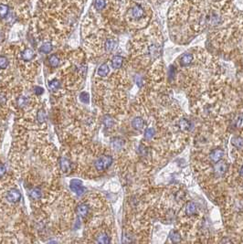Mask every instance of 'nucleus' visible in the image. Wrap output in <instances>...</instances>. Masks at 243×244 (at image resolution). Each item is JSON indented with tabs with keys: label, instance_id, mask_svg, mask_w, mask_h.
Segmentation results:
<instances>
[{
	"label": "nucleus",
	"instance_id": "f257e3e1",
	"mask_svg": "<svg viewBox=\"0 0 243 244\" xmlns=\"http://www.w3.org/2000/svg\"><path fill=\"white\" fill-rule=\"evenodd\" d=\"M95 168L97 171H104L108 169L111 165L113 164V157L111 156H100L98 159L96 160L95 163Z\"/></svg>",
	"mask_w": 243,
	"mask_h": 244
},
{
	"label": "nucleus",
	"instance_id": "f03ea898",
	"mask_svg": "<svg viewBox=\"0 0 243 244\" xmlns=\"http://www.w3.org/2000/svg\"><path fill=\"white\" fill-rule=\"evenodd\" d=\"M71 189L73 191L74 193L78 196H82L85 191H86V188L82 186V181L79 180V179H72L71 181Z\"/></svg>",
	"mask_w": 243,
	"mask_h": 244
},
{
	"label": "nucleus",
	"instance_id": "7ed1b4c3",
	"mask_svg": "<svg viewBox=\"0 0 243 244\" xmlns=\"http://www.w3.org/2000/svg\"><path fill=\"white\" fill-rule=\"evenodd\" d=\"M20 199H21V194L19 190L16 188H12L7 193V200L10 203H17L20 200Z\"/></svg>",
	"mask_w": 243,
	"mask_h": 244
},
{
	"label": "nucleus",
	"instance_id": "20e7f679",
	"mask_svg": "<svg viewBox=\"0 0 243 244\" xmlns=\"http://www.w3.org/2000/svg\"><path fill=\"white\" fill-rule=\"evenodd\" d=\"M89 211H90V208L87 204L85 203H82L80 204L77 208H76V212H77V215L80 217V218H85L88 214H89Z\"/></svg>",
	"mask_w": 243,
	"mask_h": 244
},
{
	"label": "nucleus",
	"instance_id": "39448f33",
	"mask_svg": "<svg viewBox=\"0 0 243 244\" xmlns=\"http://www.w3.org/2000/svg\"><path fill=\"white\" fill-rule=\"evenodd\" d=\"M60 167L63 172H69L71 169V163L68 158L61 157L60 159Z\"/></svg>",
	"mask_w": 243,
	"mask_h": 244
},
{
	"label": "nucleus",
	"instance_id": "423d86ee",
	"mask_svg": "<svg viewBox=\"0 0 243 244\" xmlns=\"http://www.w3.org/2000/svg\"><path fill=\"white\" fill-rule=\"evenodd\" d=\"M34 57H35V53L31 49H26L25 50L22 51L21 58L25 61H30Z\"/></svg>",
	"mask_w": 243,
	"mask_h": 244
},
{
	"label": "nucleus",
	"instance_id": "0eeeda50",
	"mask_svg": "<svg viewBox=\"0 0 243 244\" xmlns=\"http://www.w3.org/2000/svg\"><path fill=\"white\" fill-rule=\"evenodd\" d=\"M224 156V152L221 149H217L215 151H213L210 154V159L213 162H219V160L221 159L222 156Z\"/></svg>",
	"mask_w": 243,
	"mask_h": 244
},
{
	"label": "nucleus",
	"instance_id": "6e6552de",
	"mask_svg": "<svg viewBox=\"0 0 243 244\" xmlns=\"http://www.w3.org/2000/svg\"><path fill=\"white\" fill-rule=\"evenodd\" d=\"M193 61V56L190 53L184 54L181 58H180V64L182 66H188Z\"/></svg>",
	"mask_w": 243,
	"mask_h": 244
},
{
	"label": "nucleus",
	"instance_id": "1a4fd4ad",
	"mask_svg": "<svg viewBox=\"0 0 243 244\" xmlns=\"http://www.w3.org/2000/svg\"><path fill=\"white\" fill-rule=\"evenodd\" d=\"M96 241L98 243H109L111 241L109 235L105 232H102L96 237Z\"/></svg>",
	"mask_w": 243,
	"mask_h": 244
},
{
	"label": "nucleus",
	"instance_id": "9d476101",
	"mask_svg": "<svg viewBox=\"0 0 243 244\" xmlns=\"http://www.w3.org/2000/svg\"><path fill=\"white\" fill-rule=\"evenodd\" d=\"M109 72H110V69H109V66L106 63L102 64V65L99 67L98 72H97L98 75L101 76V77H105V76L109 74Z\"/></svg>",
	"mask_w": 243,
	"mask_h": 244
},
{
	"label": "nucleus",
	"instance_id": "9b49d317",
	"mask_svg": "<svg viewBox=\"0 0 243 244\" xmlns=\"http://www.w3.org/2000/svg\"><path fill=\"white\" fill-rule=\"evenodd\" d=\"M144 120L141 118V117H135L133 122H132V125L133 127L136 130H142L143 127H144Z\"/></svg>",
	"mask_w": 243,
	"mask_h": 244
},
{
	"label": "nucleus",
	"instance_id": "f8f14e48",
	"mask_svg": "<svg viewBox=\"0 0 243 244\" xmlns=\"http://www.w3.org/2000/svg\"><path fill=\"white\" fill-rule=\"evenodd\" d=\"M123 62H124L123 57H121V56H115V57H114L113 60H112V66H113L114 69H119V68L122 67Z\"/></svg>",
	"mask_w": 243,
	"mask_h": 244
},
{
	"label": "nucleus",
	"instance_id": "ddd939ff",
	"mask_svg": "<svg viewBox=\"0 0 243 244\" xmlns=\"http://www.w3.org/2000/svg\"><path fill=\"white\" fill-rule=\"evenodd\" d=\"M124 141L123 139H121V138H114V139L112 140V146L114 147V149H115V150L121 149L124 146Z\"/></svg>",
	"mask_w": 243,
	"mask_h": 244
},
{
	"label": "nucleus",
	"instance_id": "4468645a",
	"mask_svg": "<svg viewBox=\"0 0 243 244\" xmlns=\"http://www.w3.org/2000/svg\"><path fill=\"white\" fill-rule=\"evenodd\" d=\"M132 15H133V17L135 18V19H141L142 17H143V15H144V9L141 8V7H139V6H136V7H135L133 9H132Z\"/></svg>",
	"mask_w": 243,
	"mask_h": 244
},
{
	"label": "nucleus",
	"instance_id": "2eb2a0df",
	"mask_svg": "<svg viewBox=\"0 0 243 244\" xmlns=\"http://www.w3.org/2000/svg\"><path fill=\"white\" fill-rule=\"evenodd\" d=\"M186 213L187 215H194L197 213V206L195 203L189 202L186 206Z\"/></svg>",
	"mask_w": 243,
	"mask_h": 244
},
{
	"label": "nucleus",
	"instance_id": "dca6fc26",
	"mask_svg": "<svg viewBox=\"0 0 243 244\" xmlns=\"http://www.w3.org/2000/svg\"><path fill=\"white\" fill-rule=\"evenodd\" d=\"M29 195H30V197H31L33 199H40V198H41V196H42V191L40 188H33L31 191H30V193H29Z\"/></svg>",
	"mask_w": 243,
	"mask_h": 244
},
{
	"label": "nucleus",
	"instance_id": "f3484780",
	"mask_svg": "<svg viewBox=\"0 0 243 244\" xmlns=\"http://www.w3.org/2000/svg\"><path fill=\"white\" fill-rule=\"evenodd\" d=\"M115 46H116V42H115V40H107L105 42V50L106 51H108V52H111V51H113L114 49H115Z\"/></svg>",
	"mask_w": 243,
	"mask_h": 244
},
{
	"label": "nucleus",
	"instance_id": "a211bd4d",
	"mask_svg": "<svg viewBox=\"0 0 243 244\" xmlns=\"http://www.w3.org/2000/svg\"><path fill=\"white\" fill-rule=\"evenodd\" d=\"M37 120L40 124H43L47 120V114H46L45 110H43V109L39 110V112L37 114Z\"/></svg>",
	"mask_w": 243,
	"mask_h": 244
},
{
	"label": "nucleus",
	"instance_id": "6ab92c4d",
	"mask_svg": "<svg viewBox=\"0 0 243 244\" xmlns=\"http://www.w3.org/2000/svg\"><path fill=\"white\" fill-rule=\"evenodd\" d=\"M49 62H50V65L52 67V68H56L59 66L60 64V58L56 55V54H53L50 57L49 59Z\"/></svg>",
	"mask_w": 243,
	"mask_h": 244
},
{
	"label": "nucleus",
	"instance_id": "aec40b11",
	"mask_svg": "<svg viewBox=\"0 0 243 244\" xmlns=\"http://www.w3.org/2000/svg\"><path fill=\"white\" fill-rule=\"evenodd\" d=\"M49 87H50V89L52 90V91H57L58 89L61 88V82H60L57 79H54L51 82H50Z\"/></svg>",
	"mask_w": 243,
	"mask_h": 244
},
{
	"label": "nucleus",
	"instance_id": "412c9836",
	"mask_svg": "<svg viewBox=\"0 0 243 244\" xmlns=\"http://www.w3.org/2000/svg\"><path fill=\"white\" fill-rule=\"evenodd\" d=\"M52 50V44L50 42L43 44L42 47L40 48V51L43 53H50Z\"/></svg>",
	"mask_w": 243,
	"mask_h": 244
},
{
	"label": "nucleus",
	"instance_id": "4be33fe9",
	"mask_svg": "<svg viewBox=\"0 0 243 244\" xmlns=\"http://www.w3.org/2000/svg\"><path fill=\"white\" fill-rule=\"evenodd\" d=\"M155 134H156V131L154 128H147L145 132V137L147 140H150L155 136Z\"/></svg>",
	"mask_w": 243,
	"mask_h": 244
},
{
	"label": "nucleus",
	"instance_id": "5701e85b",
	"mask_svg": "<svg viewBox=\"0 0 243 244\" xmlns=\"http://www.w3.org/2000/svg\"><path fill=\"white\" fill-rule=\"evenodd\" d=\"M106 2L105 0H95L94 7L97 10H102L105 8Z\"/></svg>",
	"mask_w": 243,
	"mask_h": 244
},
{
	"label": "nucleus",
	"instance_id": "b1692460",
	"mask_svg": "<svg viewBox=\"0 0 243 244\" xmlns=\"http://www.w3.org/2000/svg\"><path fill=\"white\" fill-rule=\"evenodd\" d=\"M29 103V100L27 97L25 96H20L19 98H18V101H17V103L19 107H25Z\"/></svg>",
	"mask_w": 243,
	"mask_h": 244
},
{
	"label": "nucleus",
	"instance_id": "393cba45",
	"mask_svg": "<svg viewBox=\"0 0 243 244\" xmlns=\"http://www.w3.org/2000/svg\"><path fill=\"white\" fill-rule=\"evenodd\" d=\"M8 13V7L5 4H0V18H5Z\"/></svg>",
	"mask_w": 243,
	"mask_h": 244
},
{
	"label": "nucleus",
	"instance_id": "a878e982",
	"mask_svg": "<svg viewBox=\"0 0 243 244\" xmlns=\"http://www.w3.org/2000/svg\"><path fill=\"white\" fill-rule=\"evenodd\" d=\"M226 170H227V166L224 165L223 163H219V164L216 166V171H217V173H219V175L224 174V173L226 172Z\"/></svg>",
	"mask_w": 243,
	"mask_h": 244
},
{
	"label": "nucleus",
	"instance_id": "bb28decb",
	"mask_svg": "<svg viewBox=\"0 0 243 244\" xmlns=\"http://www.w3.org/2000/svg\"><path fill=\"white\" fill-rule=\"evenodd\" d=\"M170 239H171V241H172L173 242H178V241H181L179 234L177 233V231H171V233H170Z\"/></svg>",
	"mask_w": 243,
	"mask_h": 244
},
{
	"label": "nucleus",
	"instance_id": "cd10ccee",
	"mask_svg": "<svg viewBox=\"0 0 243 244\" xmlns=\"http://www.w3.org/2000/svg\"><path fill=\"white\" fill-rule=\"evenodd\" d=\"M8 60L4 56H0V69L5 70L8 68Z\"/></svg>",
	"mask_w": 243,
	"mask_h": 244
},
{
	"label": "nucleus",
	"instance_id": "c85d7f7f",
	"mask_svg": "<svg viewBox=\"0 0 243 244\" xmlns=\"http://www.w3.org/2000/svg\"><path fill=\"white\" fill-rule=\"evenodd\" d=\"M80 100L83 103H90V96H89V93H82L80 94Z\"/></svg>",
	"mask_w": 243,
	"mask_h": 244
},
{
	"label": "nucleus",
	"instance_id": "c756f323",
	"mask_svg": "<svg viewBox=\"0 0 243 244\" xmlns=\"http://www.w3.org/2000/svg\"><path fill=\"white\" fill-rule=\"evenodd\" d=\"M103 124L105 125V126L107 128L112 127L113 125H114V120L112 119V117L107 115V116L104 117V119H103Z\"/></svg>",
	"mask_w": 243,
	"mask_h": 244
},
{
	"label": "nucleus",
	"instance_id": "7c9ffc66",
	"mask_svg": "<svg viewBox=\"0 0 243 244\" xmlns=\"http://www.w3.org/2000/svg\"><path fill=\"white\" fill-rule=\"evenodd\" d=\"M233 144H234V146H235L236 147H238V148H241V147H243V138L241 137L235 138V139L233 140Z\"/></svg>",
	"mask_w": 243,
	"mask_h": 244
},
{
	"label": "nucleus",
	"instance_id": "2f4dec72",
	"mask_svg": "<svg viewBox=\"0 0 243 244\" xmlns=\"http://www.w3.org/2000/svg\"><path fill=\"white\" fill-rule=\"evenodd\" d=\"M179 125L183 130H187V129H188V128L190 127V123L188 120H186V119L185 120H181L179 123Z\"/></svg>",
	"mask_w": 243,
	"mask_h": 244
},
{
	"label": "nucleus",
	"instance_id": "473e14b6",
	"mask_svg": "<svg viewBox=\"0 0 243 244\" xmlns=\"http://www.w3.org/2000/svg\"><path fill=\"white\" fill-rule=\"evenodd\" d=\"M34 93L36 95H41L44 93V89L40 86H36L34 87Z\"/></svg>",
	"mask_w": 243,
	"mask_h": 244
},
{
	"label": "nucleus",
	"instance_id": "72a5a7b5",
	"mask_svg": "<svg viewBox=\"0 0 243 244\" xmlns=\"http://www.w3.org/2000/svg\"><path fill=\"white\" fill-rule=\"evenodd\" d=\"M6 173V167L4 165H0V178L3 177Z\"/></svg>",
	"mask_w": 243,
	"mask_h": 244
},
{
	"label": "nucleus",
	"instance_id": "f704fd0d",
	"mask_svg": "<svg viewBox=\"0 0 243 244\" xmlns=\"http://www.w3.org/2000/svg\"><path fill=\"white\" fill-rule=\"evenodd\" d=\"M5 101H6V98H5V96L3 95L2 93H0V103H5Z\"/></svg>",
	"mask_w": 243,
	"mask_h": 244
},
{
	"label": "nucleus",
	"instance_id": "c9c22d12",
	"mask_svg": "<svg viewBox=\"0 0 243 244\" xmlns=\"http://www.w3.org/2000/svg\"><path fill=\"white\" fill-rule=\"evenodd\" d=\"M240 176H241V177H243V166L241 167L240 170Z\"/></svg>",
	"mask_w": 243,
	"mask_h": 244
}]
</instances>
